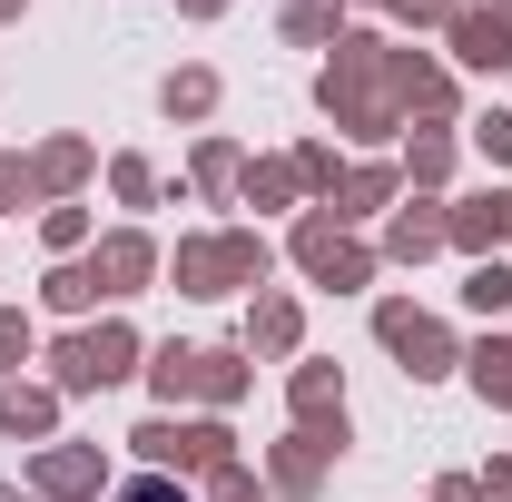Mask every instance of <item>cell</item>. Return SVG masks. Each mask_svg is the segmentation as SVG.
Here are the masks:
<instances>
[{"instance_id": "1", "label": "cell", "mask_w": 512, "mask_h": 502, "mask_svg": "<svg viewBox=\"0 0 512 502\" xmlns=\"http://www.w3.org/2000/svg\"><path fill=\"white\" fill-rule=\"evenodd\" d=\"M384 50H394V40H375V30H345V40H335V60H325V79H316V109L345 128V138H365V148L404 128V109H394V79H384Z\"/></svg>"}, {"instance_id": "2", "label": "cell", "mask_w": 512, "mask_h": 502, "mask_svg": "<svg viewBox=\"0 0 512 502\" xmlns=\"http://www.w3.org/2000/svg\"><path fill=\"white\" fill-rule=\"evenodd\" d=\"M266 266H276V247L256 227H207V237H178V256H168L178 296H256Z\"/></svg>"}, {"instance_id": "3", "label": "cell", "mask_w": 512, "mask_h": 502, "mask_svg": "<svg viewBox=\"0 0 512 502\" xmlns=\"http://www.w3.org/2000/svg\"><path fill=\"white\" fill-rule=\"evenodd\" d=\"M375 345H384V355H404V375H414V384H434V375L463 365V345H453L424 306H404V296H384V306H375Z\"/></svg>"}, {"instance_id": "4", "label": "cell", "mask_w": 512, "mask_h": 502, "mask_svg": "<svg viewBox=\"0 0 512 502\" xmlns=\"http://www.w3.org/2000/svg\"><path fill=\"white\" fill-rule=\"evenodd\" d=\"M286 247H296V266H306L316 286H335V296L375 286V247H355V237H345L325 207H306V217H296V237H286Z\"/></svg>"}, {"instance_id": "5", "label": "cell", "mask_w": 512, "mask_h": 502, "mask_svg": "<svg viewBox=\"0 0 512 502\" xmlns=\"http://www.w3.org/2000/svg\"><path fill=\"white\" fill-rule=\"evenodd\" d=\"M30 493L40 502H99L109 493V453L99 443H40L30 453Z\"/></svg>"}, {"instance_id": "6", "label": "cell", "mask_w": 512, "mask_h": 502, "mask_svg": "<svg viewBox=\"0 0 512 502\" xmlns=\"http://www.w3.org/2000/svg\"><path fill=\"white\" fill-rule=\"evenodd\" d=\"M286 404H296V434H316V443L345 453V375L335 365H296L286 375Z\"/></svg>"}, {"instance_id": "7", "label": "cell", "mask_w": 512, "mask_h": 502, "mask_svg": "<svg viewBox=\"0 0 512 502\" xmlns=\"http://www.w3.org/2000/svg\"><path fill=\"white\" fill-rule=\"evenodd\" d=\"M158 266H168V256H158V237H138V227H109V237L89 247V276H99V296H138Z\"/></svg>"}, {"instance_id": "8", "label": "cell", "mask_w": 512, "mask_h": 502, "mask_svg": "<svg viewBox=\"0 0 512 502\" xmlns=\"http://www.w3.org/2000/svg\"><path fill=\"white\" fill-rule=\"evenodd\" d=\"M384 79H394V109L404 119H444L453 109V69H434L424 50H384Z\"/></svg>"}, {"instance_id": "9", "label": "cell", "mask_w": 512, "mask_h": 502, "mask_svg": "<svg viewBox=\"0 0 512 502\" xmlns=\"http://www.w3.org/2000/svg\"><path fill=\"white\" fill-rule=\"evenodd\" d=\"M325 463H335V443H316V434H286L276 453H266V493L316 502V493H325Z\"/></svg>"}, {"instance_id": "10", "label": "cell", "mask_w": 512, "mask_h": 502, "mask_svg": "<svg viewBox=\"0 0 512 502\" xmlns=\"http://www.w3.org/2000/svg\"><path fill=\"white\" fill-rule=\"evenodd\" d=\"M444 40H453V60H463V69H512V20H503V10H473V0H463Z\"/></svg>"}, {"instance_id": "11", "label": "cell", "mask_w": 512, "mask_h": 502, "mask_svg": "<svg viewBox=\"0 0 512 502\" xmlns=\"http://www.w3.org/2000/svg\"><path fill=\"white\" fill-rule=\"evenodd\" d=\"M60 404H69L60 384H20V375H10V384H0V434L50 443V434H60Z\"/></svg>"}, {"instance_id": "12", "label": "cell", "mask_w": 512, "mask_h": 502, "mask_svg": "<svg viewBox=\"0 0 512 502\" xmlns=\"http://www.w3.org/2000/svg\"><path fill=\"white\" fill-rule=\"evenodd\" d=\"M434 247H444V207H434V197H404V207L384 217V256H394V266H424Z\"/></svg>"}, {"instance_id": "13", "label": "cell", "mask_w": 512, "mask_h": 502, "mask_svg": "<svg viewBox=\"0 0 512 502\" xmlns=\"http://www.w3.org/2000/svg\"><path fill=\"white\" fill-rule=\"evenodd\" d=\"M394 188H404V168H345V178H335V197H325V217H335V227H355V217L394 207Z\"/></svg>"}, {"instance_id": "14", "label": "cell", "mask_w": 512, "mask_h": 502, "mask_svg": "<svg viewBox=\"0 0 512 502\" xmlns=\"http://www.w3.org/2000/svg\"><path fill=\"white\" fill-rule=\"evenodd\" d=\"M306 345V306L296 296H256L247 306V355H296Z\"/></svg>"}, {"instance_id": "15", "label": "cell", "mask_w": 512, "mask_h": 502, "mask_svg": "<svg viewBox=\"0 0 512 502\" xmlns=\"http://www.w3.org/2000/svg\"><path fill=\"white\" fill-rule=\"evenodd\" d=\"M444 247H463L473 266L503 247V197H463V207H444Z\"/></svg>"}, {"instance_id": "16", "label": "cell", "mask_w": 512, "mask_h": 502, "mask_svg": "<svg viewBox=\"0 0 512 502\" xmlns=\"http://www.w3.org/2000/svg\"><path fill=\"white\" fill-rule=\"evenodd\" d=\"M79 345H89V384H99V394H109V384H119V375H138V365H148V345L128 335L119 315H109V325H89Z\"/></svg>"}, {"instance_id": "17", "label": "cell", "mask_w": 512, "mask_h": 502, "mask_svg": "<svg viewBox=\"0 0 512 502\" xmlns=\"http://www.w3.org/2000/svg\"><path fill=\"white\" fill-rule=\"evenodd\" d=\"M148 394H158L168 414L197 404V345H178V335H168V345H148Z\"/></svg>"}, {"instance_id": "18", "label": "cell", "mask_w": 512, "mask_h": 502, "mask_svg": "<svg viewBox=\"0 0 512 502\" xmlns=\"http://www.w3.org/2000/svg\"><path fill=\"white\" fill-rule=\"evenodd\" d=\"M237 394H247V355H237V345H197V404L227 414Z\"/></svg>"}, {"instance_id": "19", "label": "cell", "mask_w": 512, "mask_h": 502, "mask_svg": "<svg viewBox=\"0 0 512 502\" xmlns=\"http://www.w3.org/2000/svg\"><path fill=\"white\" fill-rule=\"evenodd\" d=\"M463 375H473L483 404H503V414H512V335H483V345L463 355Z\"/></svg>"}, {"instance_id": "20", "label": "cell", "mask_w": 512, "mask_h": 502, "mask_svg": "<svg viewBox=\"0 0 512 502\" xmlns=\"http://www.w3.org/2000/svg\"><path fill=\"white\" fill-rule=\"evenodd\" d=\"M40 296H50V315H89V306H99V276H89V256H60V266L40 276Z\"/></svg>"}, {"instance_id": "21", "label": "cell", "mask_w": 512, "mask_h": 502, "mask_svg": "<svg viewBox=\"0 0 512 502\" xmlns=\"http://www.w3.org/2000/svg\"><path fill=\"white\" fill-rule=\"evenodd\" d=\"M237 197H247V207H296V158H247V178H237Z\"/></svg>"}, {"instance_id": "22", "label": "cell", "mask_w": 512, "mask_h": 502, "mask_svg": "<svg viewBox=\"0 0 512 502\" xmlns=\"http://www.w3.org/2000/svg\"><path fill=\"white\" fill-rule=\"evenodd\" d=\"M286 40H296V50L345 40V0H286Z\"/></svg>"}, {"instance_id": "23", "label": "cell", "mask_w": 512, "mask_h": 502, "mask_svg": "<svg viewBox=\"0 0 512 502\" xmlns=\"http://www.w3.org/2000/svg\"><path fill=\"white\" fill-rule=\"evenodd\" d=\"M30 168H40V197H69L79 178H89V138H50Z\"/></svg>"}, {"instance_id": "24", "label": "cell", "mask_w": 512, "mask_h": 502, "mask_svg": "<svg viewBox=\"0 0 512 502\" xmlns=\"http://www.w3.org/2000/svg\"><path fill=\"white\" fill-rule=\"evenodd\" d=\"M158 109H168V119H207V109H217V69H168Z\"/></svg>"}, {"instance_id": "25", "label": "cell", "mask_w": 512, "mask_h": 502, "mask_svg": "<svg viewBox=\"0 0 512 502\" xmlns=\"http://www.w3.org/2000/svg\"><path fill=\"white\" fill-rule=\"evenodd\" d=\"M404 178H414L424 197L453 178V138H444V128H414V148H404Z\"/></svg>"}, {"instance_id": "26", "label": "cell", "mask_w": 512, "mask_h": 502, "mask_svg": "<svg viewBox=\"0 0 512 502\" xmlns=\"http://www.w3.org/2000/svg\"><path fill=\"white\" fill-rule=\"evenodd\" d=\"M237 178H247L237 138H207V148H197V197H237Z\"/></svg>"}, {"instance_id": "27", "label": "cell", "mask_w": 512, "mask_h": 502, "mask_svg": "<svg viewBox=\"0 0 512 502\" xmlns=\"http://www.w3.org/2000/svg\"><path fill=\"white\" fill-rule=\"evenodd\" d=\"M463 306H473V315H512V266H503V256H483V266L463 276Z\"/></svg>"}, {"instance_id": "28", "label": "cell", "mask_w": 512, "mask_h": 502, "mask_svg": "<svg viewBox=\"0 0 512 502\" xmlns=\"http://www.w3.org/2000/svg\"><path fill=\"white\" fill-rule=\"evenodd\" d=\"M109 188H119V207H158V168H148V158H109Z\"/></svg>"}, {"instance_id": "29", "label": "cell", "mask_w": 512, "mask_h": 502, "mask_svg": "<svg viewBox=\"0 0 512 502\" xmlns=\"http://www.w3.org/2000/svg\"><path fill=\"white\" fill-rule=\"evenodd\" d=\"M30 355H40V325H30L20 306H0V375H20Z\"/></svg>"}, {"instance_id": "30", "label": "cell", "mask_w": 512, "mask_h": 502, "mask_svg": "<svg viewBox=\"0 0 512 502\" xmlns=\"http://www.w3.org/2000/svg\"><path fill=\"white\" fill-rule=\"evenodd\" d=\"M335 178H345V158L325 148V138H306L296 148V188H316V197H335Z\"/></svg>"}, {"instance_id": "31", "label": "cell", "mask_w": 512, "mask_h": 502, "mask_svg": "<svg viewBox=\"0 0 512 502\" xmlns=\"http://www.w3.org/2000/svg\"><path fill=\"white\" fill-rule=\"evenodd\" d=\"M40 247H50V256H79V247H89V207H50V217H40Z\"/></svg>"}, {"instance_id": "32", "label": "cell", "mask_w": 512, "mask_h": 502, "mask_svg": "<svg viewBox=\"0 0 512 502\" xmlns=\"http://www.w3.org/2000/svg\"><path fill=\"white\" fill-rule=\"evenodd\" d=\"M50 384H60V394H99V384H89V345H79V335L50 345Z\"/></svg>"}, {"instance_id": "33", "label": "cell", "mask_w": 512, "mask_h": 502, "mask_svg": "<svg viewBox=\"0 0 512 502\" xmlns=\"http://www.w3.org/2000/svg\"><path fill=\"white\" fill-rule=\"evenodd\" d=\"M20 207H40V168L30 158H0V217H20Z\"/></svg>"}, {"instance_id": "34", "label": "cell", "mask_w": 512, "mask_h": 502, "mask_svg": "<svg viewBox=\"0 0 512 502\" xmlns=\"http://www.w3.org/2000/svg\"><path fill=\"white\" fill-rule=\"evenodd\" d=\"M473 148H483L493 168H512V109H483V119H473Z\"/></svg>"}, {"instance_id": "35", "label": "cell", "mask_w": 512, "mask_h": 502, "mask_svg": "<svg viewBox=\"0 0 512 502\" xmlns=\"http://www.w3.org/2000/svg\"><path fill=\"white\" fill-rule=\"evenodd\" d=\"M119 502H197V493L178 483V473H128V483H119Z\"/></svg>"}, {"instance_id": "36", "label": "cell", "mask_w": 512, "mask_h": 502, "mask_svg": "<svg viewBox=\"0 0 512 502\" xmlns=\"http://www.w3.org/2000/svg\"><path fill=\"white\" fill-rule=\"evenodd\" d=\"M384 10H394L404 30H453V10H463V0H384Z\"/></svg>"}, {"instance_id": "37", "label": "cell", "mask_w": 512, "mask_h": 502, "mask_svg": "<svg viewBox=\"0 0 512 502\" xmlns=\"http://www.w3.org/2000/svg\"><path fill=\"white\" fill-rule=\"evenodd\" d=\"M266 493V473H247V463H227V473H207V502H256Z\"/></svg>"}, {"instance_id": "38", "label": "cell", "mask_w": 512, "mask_h": 502, "mask_svg": "<svg viewBox=\"0 0 512 502\" xmlns=\"http://www.w3.org/2000/svg\"><path fill=\"white\" fill-rule=\"evenodd\" d=\"M434 502H483V483H473V473H444V483H434Z\"/></svg>"}, {"instance_id": "39", "label": "cell", "mask_w": 512, "mask_h": 502, "mask_svg": "<svg viewBox=\"0 0 512 502\" xmlns=\"http://www.w3.org/2000/svg\"><path fill=\"white\" fill-rule=\"evenodd\" d=\"M483 502H512V453H503V463H483Z\"/></svg>"}, {"instance_id": "40", "label": "cell", "mask_w": 512, "mask_h": 502, "mask_svg": "<svg viewBox=\"0 0 512 502\" xmlns=\"http://www.w3.org/2000/svg\"><path fill=\"white\" fill-rule=\"evenodd\" d=\"M0 502H40V493H30V483H0Z\"/></svg>"}, {"instance_id": "41", "label": "cell", "mask_w": 512, "mask_h": 502, "mask_svg": "<svg viewBox=\"0 0 512 502\" xmlns=\"http://www.w3.org/2000/svg\"><path fill=\"white\" fill-rule=\"evenodd\" d=\"M20 10H30V0H0V20H20Z\"/></svg>"}, {"instance_id": "42", "label": "cell", "mask_w": 512, "mask_h": 502, "mask_svg": "<svg viewBox=\"0 0 512 502\" xmlns=\"http://www.w3.org/2000/svg\"><path fill=\"white\" fill-rule=\"evenodd\" d=\"M503 237H512V188H503Z\"/></svg>"}]
</instances>
